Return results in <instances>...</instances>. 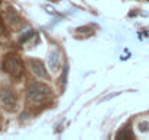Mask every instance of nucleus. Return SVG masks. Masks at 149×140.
Returning a JSON list of instances; mask_svg holds the SVG:
<instances>
[{
  "label": "nucleus",
  "instance_id": "obj_1",
  "mask_svg": "<svg viewBox=\"0 0 149 140\" xmlns=\"http://www.w3.org/2000/svg\"><path fill=\"white\" fill-rule=\"evenodd\" d=\"M50 94V88L41 82H31L26 88V98L31 104H42Z\"/></svg>",
  "mask_w": 149,
  "mask_h": 140
},
{
  "label": "nucleus",
  "instance_id": "obj_2",
  "mask_svg": "<svg viewBox=\"0 0 149 140\" xmlns=\"http://www.w3.org/2000/svg\"><path fill=\"white\" fill-rule=\"evenodd\" d=\"M3 70L6 73H9L10 76H13V78H21L22 73H24L22 60L13 53L5 55V58H3Z\"/></svg>",
  "mask_w": 149,
  "mask_h": 140
},
{
  "label": "nucleus",
  "instance_id": "obj_3",
  "mask_svg": "<svg viewBox=\"0 0 149 140\" xmlns=\"http://www.w3.org/2000/svg\"><path fill=\"white\" fill-rule=\"evenodd\" d=\"M0 101H2L3 107L8 108L9 111H13L16 108V96L8 88H2V89H0Z\"/></svg>",
  "mask_w": 149,
  "mask_h": 140
},
{
  "label": "nucleus",
  "instance_id": "obj_4",
  "mask_svg": "<svg viewBox=\"0 0 149 140\" xmlns=\"http://www.w3.org/2000/svg\"><path fill=\"white\" fill-rule=\"evenodd\" d=\"M29 66H31L32 73L37 75L38 78H42V79H47L48 78V73H47L45 66H44L42 61H40L37 58H32V60H29Z\"/></svg>",
  "mask_w": 149,
  "mask_h": 140
},
{
  "label": "nucleus",
  "instance_id": "obj_5",
  "mask_svg": "<svg viewBox=\"0 0 149 140\" xmlns=\"http://www.w3.org/2000/svg\"><path fill=\"white\" fill-rule=\"evenodd\" d=\"M48 67L51 69V72H57L60 66V53L57 50H51L48 54Z\"/></svg>",
  "mask_w": 149,
  "mask_h": 140
},
{
  "label": "nucleus",
  "instance_id": "obj_6",
  "mask_svg": "<svg viewBox=\"0 0 149 140\" xmlns=\"http://www.w3.org/2000/svg\"><path fill=\"white\" fill-rule=\"evenodd\" d=\"M133 137H134V136H133V133H132L130 125L123 127V128H121V131L117 134V139H133Z\"/></svg>",
  "mask_w": 149,
  "mask_h": 140
},
{
  "label": "nucleus",
  "instance_id": "obj_7",
  "mask_svg": "<svg viewBox=\"0 0 149 140\" xmlns=\"http://www.w3.org/2000/svg\"><path fill=\"white\" fill-rule=\"evenodd\" d=\"M32 35H35V32H34V31H28V32H25V34H24V37H21V42H25L26 40L32 38Z\"/></svg>",
  "mask_w": 149,
  "mask_h": 140
},
{
  "label": "nucleus",
  "instance_id": "obj_8",
  "mask_svg": "<svg viewBox=\"0 0 149 140\" xmlns=\"http://www.w3.org/2000/svg\"><path fill=\"white\" fill-rule=\"evenodd\" d=\"M139 128H140L142 131H148V128H149V121H140V123H139Z\"/></svg>",
  "mask_w": 149,
  "mask_h": 140
},
{
  "label": "nucleus",
  "instance_id": "obj_9",
  "mask_svg": "<svg viewBox=\"0 0 149 140\" xmlns=\"http://www.w3.org/2000/svg\"><path fill=\"white\" fill-rule=\"evenodd\" d=\"M79 34H82V32H89L91 31V26H82V28H78L76 29Z\"/></svg>",
  "mask_w": 149,
  "mask_h": 140
}]
</instances>
